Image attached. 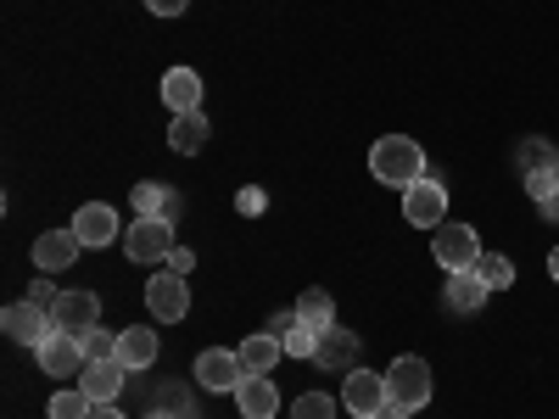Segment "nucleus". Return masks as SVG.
<instances>
[{
  "label": "nucleus",
  "instance_id": "nucleus-24",
  "mask_svg": "<svg viewBox=\"0 0 559 419\" xmlns=\"http://www.w3.org/2000/svg\"><path fill=\"white\" fill-rule=\"evenodd\" d=\"M90 408H96V397H90L84 386H79V392H57V397H51V419H90Z\"/></svg>",
  "mask_w": 559,
  "mask_h": 419
},
{
  "label": "nucleus",
  "instance_id": "nucleus-22",
  "mask_svg": "<svg viewBox=\"0 0 559 419\" xmlns=\"http://www.w3.org/2000/svg\"><path fill=\"white\" fill-rule=\"evenodd\" d=\"M481 302H487V286H481V274H476V268L448 274V308H453V313H476Z\"/></svg>",
  "mask_w": 559,
  "mask_h": 419
},
{
  "label": "nucleus",
  "instance_id": "nucleus-37",
  "mask_svg": "<svg viewBox=\"0 0 559 419\" xmlns=\"http://www.w3.org/2000/svg\"><path fill=\"white\" fill-rule=\"evenodd\" d=\"M90 419H123V414H118L112 403H96V408H90Z\"/></svg>",
  "mask_w": 559,
  "mask_h": 419
},
{
  "label": "nucleus",
  "instance_id": "nucleus-4",
  "mask_svg": "<svg viewBox=\"0 0 559 419\" xmlns=\"http://www.w3.org/2000/svg\"><path fill=\"white\" fill-rule=\"evenodd\" d=\"M386 392H392V403L397 408H426L431 403V369H426V358H397L392 369H386Z\"/></svg>",
  "mask_w": 559,
  "mask_h": 419
},
{
  "label": "nucleus",
  "instance_id": "nucleus-29",
  "mask_svg": "<svg viewBox=\"0 0 559 419\" xmlns=\"http://www.w3.org/2000/svg\"><path fill=\"white\" fill-rule=\"evenodd\" d=\"M554 191H559V168H543V173H526V196H532L537 207H543V202H548Z\"/></svg>",
  "mask_w": 559,
  "mask_h": 419
},
{
  "label": "nucleus",
  "instance_id": "nucleus-38",
  "mask_svg": "<svg viewBox=\"0 0 559 419\" xmlns=\"http://www.w3.org/2000/svg\"><path fill=\"white\" fill-rule=\"evenodd\" d=\"M376 419H414V414H408V408H397V403H386V408H381Z\"/></svg>",
  "mask_w": 559,
  "mask_h": 419
},
{
  "label": "nucleus",
  "instance_id": "nucleus-26",
  "mask_svg": "<svg viewBox=\"0 0 559 419\" xmlns=\"http://www.w3.org/2000/svg\"><path fill=\"white\" fill-rule=\"evenodd\" d=\"M521 168H526V173H543V168H559V152L548 146V140H526V146H521Z\"/></svg>",
  "mask_w": 559,
  "mask_h": 419
},
{
  "label": "nucleus",
  "instance_id": "nucleus-31",
  "mask_svg": "<svg viewBox=\"0 0 559 419\" xmlns=\"http://www.w3.org/2000/svg\"><path fill=\"white\" fill-rule=\"evenodd\" d=\"M28 302H34V308H45V313H51V308L62 302V291L51 286V274H34V286H28Z\"/></svg>",
  "mask_w": 559,
  "mask_h": 419
},
{
  "label": "nucleus",
  "instance_id": "nucleus-3",
  "mask_svg": "<svg viewBox=\"0 0 559 419\" xmlns=\"http://www.w3.org/2000/svg\"><path fill=\"white\" fill-rule=\"evenodd\" d=\"M431 258H437L448 274L476 268V258H481L476 229H471V224H437V229H431Z\"/></svg>",
  "mask_w": 559,
  "mask_h": 419
},
{
  "label": "nucleus",
  "instance_id": "nucleus-35",
  "mask_svg": "<svg viewBox=\"0 0 559 419\" xmlns=\"http://www.w3.org/2000/svg\"><path fill=\"white\" fill-rule=\"evenodd\" d=\"M191 0H146V12H157V17H179Z\"/></svg>",
  "mask_w": 559,
  "mask_h": 419
},
{
  "label": "nucleus",
  "instance_id": "nucleus-18",
  "mask_svg": "<svg viewBox=\"0 0 559 419\" xmlns=\"http://www.w3.org/2000/svg\"><path fill=\"white\" fill-rule=\"evenodd\" d=\"M207 134H213V123H207L202 112H174V123H168V146H174L179 157H197V152L207 146Z\"/></svg>",
  "mask_w": 559,
  "mask_h": 419
},
{
  "label": "nucleus",
  "instance_id": "nucleus-41",
  "mask_svg": "<svg viewBox=\"0 0 559 419\" xmlns=\"http://www.w3.org/2000/svg\"><path fill=\"white\" fill-rule=\"evenodd\" d=\"M146 419H179V414H174V408H152Z\"/></svg>",
  "mask_w": 559,
  "mask_h": 419
},
{
  "label": "nucleus",
  "instance_id": "nucleus-32",
  "mask_svg": "<svg viewBox=\"0 0 559 419\" xmlns=\"http://www.w3.org/2000/svg\"><path fill=\"white\" fill-rule=\"evenodd\" d=\"M163 392H168V408H174L179 419H197V403H191V386H179V381H168Z\"/></svg>",
  "mask_w": 559,
  "mask_h": 419
},
{
  "label": "nucleus",
  "instance_id": "nucleus-20",
  "mask_svg": "<svg viewBox=\"0 0 559 419\" xmlns=\"http://www.w3.org/2000/svg\"><path fill=\"white\" fill-rule=\"evenodd\" d=\"M236 352H241V369H247V375H269V369H274L280 358H286V342L263 331V336H247Z\"/></svg>",
  "mask_w": 559,
  "mask_h": 419
},
{
  "label": "nucleus",
  "instance_id": "nucleus-28",
  "mask_svg": "<svg viewBox=\"0 0 559 419\" xmlns=\"http://www.w3.org/2000/svg\"><path fill=\"white\" fill-rule=\"evenodd\" d=\"M168 207V191L163 184H134V213L146 218V213H163Z\"/></svg>",
  "mask_w": 559,
  "mask_h": 419
},
{
  "label": "nucleus",
  "instance_id": "nucleus-33",
  "mask_svg": "<svg viewBox=\"0 0 559 419\" xmlns=\"http://www.w3.org/2000/svg\"><path fill=\"white\" fill-rule=\"evenodd\" d=\"M236 207H241V213H247V218H258V213H263V207H269V196H263V191H258V184H247V191H241V196H236Z\"/></svg>",
  "mask_w": 559,
  "mask_h": 419
},
{
  "label": "nucleus",
  "instance_id": "nucleus-2",
  "mask_svg": "<svg viewBox=\"0 0 559 419\" xmlns=\"http://www.w3.org/2000/svg\"><path fill=\"white\" fill-rule=\"evenodd\" d=\"M174 247H179V241H174V218H168V213H146V218H134V224L123 229L129 263H168Z\"/></svg>",
  "mask_w": 559,
  "mask_h": 419
},
{
  "label": "nucleus",
  "instance_id": "nucleus-8",
  "mask_svg": "<svg viewBox=\"0 0 559 419\" xmlns=\"http://www.w3.org/2000/svg\"><path fill=\"white\" fill-rule=\"evenodd\" d=\"M247 381V369H241V352H229V347H207L197 358V386L202 392H236Z\"/></svg>",
  "mask_w": 559,
  "mask_h": 419
},
{
  "label": "nucleus",
  "instance_id": "nucleus-21",
  "mask_svg": "<svg viewBox=\"0 0 559 419\" xmlns=\"http://www.w3.org/2000/svg\"><path fill=\"white\" fill-rule=\"evenodd\" d=\"M297 324H308L313 336H324L336 324V302H331V291L324 286H308L302 297H297Z\"/></svg>",
  "mask_w": 559,
  "mask_h": 419
},
{
  "label": "nucleus",
  "instance_id": "nucleus-30",
  "mask_svg": "<svg viewBox=\"0 0 559 419\" xmlns=\"http://www.w3.org/2000/svg\"><path fill=\"white\" fill-rule=\"evenodd\" d=\"M280 342H286V352H292V358H313V347H319V336L308 331V324H292V331L280 336Z\"/></svg>",
  "mask_w": 559,
  "mask_h": 419
},
{
  "label": "nucleus",
  "instance_id": "nucleus-12",
  "mask_svg": "<svg viewBox=\"0 0 559 419\" xmlns=\"http://www.w3.org/2000/svg\"><path fill=\"white\" fill-rule=\"evenodd\" d=\"M73 236H79V247H90V252H96V247H112L118 241V213L107 207V202H84L79 213H73Z\"/></svg>",
  "mask_w": 559,
  "mask_h": 419
},
{
  "label": "nucleus",
  "instance_id": "nucleus-11",
  "mask_svg": "<svg viewBox=\"0 0 559 419\" xmlns=\"http://www.w3.org/2000/svg\"><path fill=\"white\" fill-rule=\"evenodd\" d=\"M0 331H7L17 347H39L45 336L57 331V324H51V313H45V308H34V302H12L7 313H0Z\"/></svg>",
  "mask_w": 559,
  "mask_h": 419
},
{
  "label": "nucleus",
  "instance_id": "nucleus-27",
  "mask_svg": "<svg viewBox=\"0 0 559 419\" xmlns=\"http://www.w3.org/2000/svg\"><path fill=\"white\" fill-rule=\"evenodd\" d=\"M84 358H90V363H102V358H118V336H112V331H102V324H96V331L84 336Z\"/></svg>",
  "mask_w": 559,
  "mask_h": 419
},
{
  "label": "nucleus",
  "instance_id": "nucleus-14",
  "mask_svg": "<svg viewBox=\"0 0 559 419\" xmlns=\"http://www.w3.org/2000/svg\"><path fill=\"white\" fill-rule=\"evenodd\" d=\"M68 263H79V236L73 229H45V236H34V268L39 274H57Z\"/></svg>",
  "mask_w": 559,
  "mask_h": 419
},
{
  "label": "nucleus",
  "instance_id": "nucleus-9",
  "mask_svg": "<svg viewBox=\"0 0 559 419\" xmlns=\"http://www.w3.org/2000/svg\"><path fill=\"white\" fill-rule=\"evenodd\" d=\"M403 213H408V224H419V229H437V224H448L442 213H448V191L426 173V179H414L408 191H403Z\"/></svg>",
  "mask_w": 559,
  "mask_h": 419
},
{
  "label": "nucleus",
  "instance_id": "nucleus-10",
  "mask_svg": "<svg viewBox=\"0 0 559 419\" xmlns=\"http://www.w3.org/2000/svg\"><path fill=\"white\" fill-rule=\"evenodd\" d=\"M146 308H152L157 319L179 324L185 313H191V291H185V274H174V268L152 274V286H146Z\"/></svg>",
  "mask_w": 559,
  "mask_h": 419
},
{
  "label": "nucleus",
  "instance_id": "nucleus-34",
  "mask_svg": "<svg viewBox=\"0 0 559 419\" xmlns=\"http://www.w3.org/2000/svg\"><path fill=\"white\" fill-rule=\"evenodd\" d=\"M168 268H174V274H191V268H197V252H191V247H174V252H168Z\"/></svg>",
  "mask_w": 559,
  "mask_h": 419
},
{
  "label": "nucleus",
  "instance_id": "nucleus-1",
  "mask_svg": "<svg viewBox=\"0 0 559 419\" xmlns=\"http://www.w3.org/2000/svg\"><path fill=\"white\" fill-rule=\"evenodd\" d=\"M369 173L381 184L408 191L414 179H426V152H419V140H408V134H386V140H376V152H369Z\"/></svg>",
  "mask_w": 559,
  "mask_h": 419
},
{
  "label": "nucleus",
  "instance_id": "nucleus-36",
  "mask_svg": "<svg viewBox=\"0 0 559 419\" xmlns=\"http://www.w3.org/2000/svg\"><path fill=\"white\" fill-rule=\"evenodd\" d=\"M292 324H297V308H292V313H274V319H269V336H286Z\"/></svg>",
  "mask_w": 559,
  "mask_h": 419
},
{
  "label": "nucleus",
  "instance_id": "nucleus-15",
  "mask_svg": "<svg viewBox=\"0 0 559 419\" xmlns=\"http://www.w3.org/2000/svg\"><path fill=\"white\" fill-rule=\"evenodd\" d=\"M163 107L168 112H202V79L191 68H168L163 73Z\"/></svg>",
  "mask_w": 559,
  "mask_h": 419
},
{
  "label": "nucleus",
  "instance_id": "nucleus-17",
  "mask_svg": "<svg viewBox=\"0 0 559 419\" xmlns=\"http://www.w3.org/2000/svg\"><path fill=\"white\" fill-rule=\"evenodd\" d=\"M118 363L129 369V375L157 363V331H152V324H129V331L118 336Z\"/></svg>",
  "mask_w": 559,
  "mask_h": 419
},
{
  "label": "nucleus",
  "instance_id": "nucleus-16",
  "mask_svg": "<svg viewBox=\"0 0 559 419\" xmlns=\"http://www.w3.org/2000/svg\"><path fill=\"white\" fill-rule=\"evenodd\" d=\"M236 408H241L247 419H274V414H280V386H274L269 375H247V381L236 386Z\"/></svg>",
  "mask_w": 559,
  "mask_h": 419
},
{
  "label": "nucleus",
  "instance_id": "nucleus-13",
  "mask_svg": "<svg viewBox=\"0 0 559 419\" xmlns=\"http://www.w3.org/2000/svg\"><path fill=\"white\" fill-rule=\"evenodd\" d=\"M347 414H358V419H376L386 403H392V392H386V375H369V369H353L347 375Z\"/></svg>",
  "mask_w": 559,
  "mask_h": 419
},
{
  "label": "nucleus",
  "instance_id": "nucleus-7",
  "mask_svg": "<svg viewBox=\"0 0 559 419\" xmlns=\"http://www.w3.org/2000/svg\"><path fill=\"white\" fill-rule=\"evenodd\" d=\"M358 352H364V342L347 331V324H331V331L319 336V347H313V363L324 369V375H353Z\"/></svg>",
  "mask_w": 559,
  "mask_h": 419
},
{
  "label": "nucleus",
  "instance_id": "nucleus-19",
  "mask_svg": "<svg viewBox=\"0 0 559 419\" xmlns=\"http://www.w3.org/2000/svg\"><path fill=\"white\" fill-rule=\"evenodd\" d=\"M123 375L129 369L118 363V358H102V363H84V375H79V386L96 397V403H112L118 392H123Z\"/></svg>",
  "mask_w": 559,
  "mask_h": 419
},
{
  "label": "nucleus",
  "instance_id": "nucleus-40",
  "mask_svg": "<svg viewBox=\"0 0 559 419\" xmlns=\"http://www.w3.org/2000/svg\"><path fill=\"white\" fill-rule=\"evenodd\" d=\"M548 274H554V279H559V247H554V252H548Z\"/></svg>",
  "mask_w": 559,
  "mask_h": 419
},
{
  "label": "nucleus",
  "instance_id": "nucleus-23",
  "mask_svg": "<svg viewBox=\"0 0 559 419\" xmlns=\"http://www.w3.org/2000/svg\"><path fill=\"white\" fill-rule=\"evenodd\" d=\"M476 274H481L487 291H509V286H515V263L498 258V252H481V258H476Z\"/></svg>",
  "mask_w": 559,
  "mask_h": 419
},
{
  "label": "nucleus",
  "instance_id": "nucleus-25",
  "mask_svg": "<svg viewBox=\"0 0 559 419\" xmlns=\"http://www.w3.org/2000/svg\"><path fill=\"white\" fill-rule=\"evenodd\" d=\"M292 419H336V397L331 392H302L292 403Z\"/></svg>",
  "mask_w": 559,
  "mask_h": 419
},
{
  "label": "nucleus",
  "instance_id": "nucleus-5",
  "mask_svg": "<svg viewBox=\"0 0 559 419\" xmlns=\"http://www.w3.org/2000/svg\"><path fill=\"white\" fill-rule=\"evenodd\" d=\"M51 324H57L62 336H79L84 342L102 324V297L96 291H62V302L51 308Z\"/></svg>",
  "mask_w": 559,
  "mask_h": 419
},
{
  "label": "nucleus",
  "instance_id": "nucleus-6",
  "mask_svg": "<svg viewBox=\"0 0 559 419\" xmlns=\"http://www.w3.org/2000/svg\"><path fill=\"white\" fill-rule=\"evenodd\" d=\"M34 358H39V369H45V375H51V381H68V375H84V342L79 336H62V331H51V336H45L39 347H34Z\"/></svg>",
  "mask_w": 559,
  "mask_h": 419
},
{
  "label": "nucleus",
  "instance_id": "nucleus-39",
  "mask_svg": "<svg viewBox=\"0 0 559 419\" xmlns=\"http://www.w3.org/2000/svg\"><path fill=\"white\" fill-rule=\"evenodd\" d=\"M543 218H554V224H559V191H554V196L543 202Z\"/></svg>",
  "mask_w": 559,
  "mask_h": 419
}]
</instances>
